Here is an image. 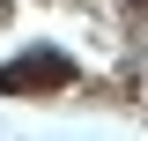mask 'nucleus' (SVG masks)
Listing matches in <instances>:
<instances>
[{"mask_svg":"<svg viewBox=\"0 0 148 141\" xmlns=\"http://www.w3.org/2000/svg\"><path fill=\"white\" fill-rule=\"evenodd\" d=\"M67 82H74V59L52 52V45H45V52H22V59L0 67V97H22V89H67Z\"/></svg>","mask_w":148,"mask_h":141,"instance_id":"f257e3e1","label":"nucleus"},{"mask_svg":"<svg viewBox=\"0 0 148 141\" xmlns=\"http://www.w3.org/2000/svg\"><path fill=\"white\" fill-rule=\"evenodd\" d=\"M141 8H148V0H141Z\"/></svg>","mask_w":148,"mask_h":141,"instance_id":"f03ea898","label":"nucleus"}]
</instances>
